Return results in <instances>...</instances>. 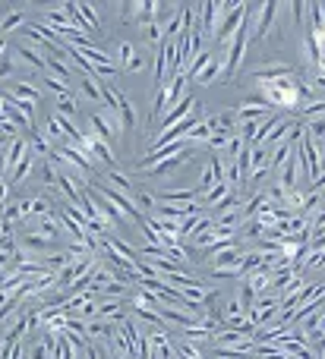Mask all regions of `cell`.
I'll return each instance as SVG.
<instances>
[{
  "label": "cell",
  "instance_id": "obj_17",
  "mask_svg": "<svg viewBox=\"0 0 325 359\" xmlns=\"http://www.w3.org/2000/svg\"><path fill=\"white\" fill-rule=\"evenodd\" d=\"M13 54L19 57V60L25 63V67H32L35 73H48V57H44V50H38V48H29V44H16V50Z\"/></svg>",
  "mask_w": 325,
  "mask_h": 359
},
{
  "label": "cell",
  "instance_id": "obj_29",
  "mask_svg": "<svg viewBox=\"0 0 325 359\" xmlns=\"http://www.w3.org/2000/svg\"><path fill=\"white\" fill-rule=\"evenodd\" d=\"M133 202H136V208L142 211V215H149V217L158 211V198L152 196L145 186H136V192H133Z\"/></svg>",
  "mask_w": 325,
  "mask_h": 359
},
{
  "label": "cell",
  "instance_id": "obj_40",
  "mask_svg": "<svg viewBox=\"0 0 325 359\" xmlns=\"http://www.w3.org/2000/svg\"><path fill=\"white\" fill-rule=\"evenodd\" d=\"M76 353H79V350L69 344V337L67 334H57V353H54V359H76Z\"/></svg>",
  "mask_w": 325,
  "mask_h": 359
},
{
  "label": "cell",
  "instance_id": "obj_38",
  "mask_svg": "<svg viewBox=\"0 0 325 359\" xmlns=\"http://www.w3.org/2000/svg\"><path fill=\"white\" fill-rule=\"evenodd\" d=\"M54 114H63V117H69V120L79 117V107H76L73 95H67V98H54Z\"/></svg>",
  "mask_w": 325,
  "mask_h": 359
},
{
  "label": "cell",
  "instance_id": "obj_27",
  "mask_svg": "<svg viewBox=\"0 0 325 359\" xmlns=\"http://www.w3.org/2000/svg\"><path fill=\"white\" fill-rule=\"evenodd\" d=\"M237 318H246V306L240 303L237 297L225 299V303H221V322H225V325H234Z\"/></svg>",
  "mask_w": 325,
  "mask_h": 359
},
{
  "label": "cell",
  "instance_id": "obj_16",
  "mask_svg": "<svg viewBox=\"0 0 325 359\" xmlns=\"http://www.w3.org/2000/svg\"><path fill=\"white\" fill-rule=\"evenodd\" d=\"M29 139L25 136H19V139H13V142H6V149H4V168H6V177L16 170V164L22 161L25 155H29Z\"/></svg>",
  "mask_w": 325,
  "mask_h": 359
},
{
  "label": "cell",
  "instance_id": "obj_34",
  "mask_svg": "<svg viewBox=\"0 0 325 359\" xmlns=\"http://www.w3.org/2000/svg\"><path fill=\"white\" fill-rule=\"evenodd\" d=\"M48 73H51V76H57L60 82H67V86H69V79H73L69 67L63 63V57H57V54H51V57H48Z\"/></svg>",
  "mask_w": 325,
  "mask_h": 359
},
{
  "label": "cell",
  "instance_id": "obj_2",
  "mask_svg": "<svg viewBox=\"0 0 325 359\" xmlns=\"http://www.w3.org/2000/svg\"><path fill=\"white\" fill-rule=\"evenodd\" d=\"M88 186H92L95 192H101V196H105L107 202H111L114 208H117L120 215L126 217V221H136V224L142 221V211L136 208V202H133V198L126 196V192H120L117 186H111V183H107L105 177H92V183H88Z\"/></svg>",
  "mask_w": 325,
  "mask_h": 359
},
{
  "label": "cell",
  "instance_id": "obj_11",
  "mask_svg": "<svg viewBox=\"0 0 325 359\" xmlns=\"http://www.w3.org/2000/svg\"><path fill=\"white\" fill-rule=\"evenodd\" d=\"M158 202L164 205H177V208H187V205L199 202V192H196V186H168V189H161V196H158Z\"/></svg>",
  "mask_w": 325,
  "mask_h": 359
},
{
  "label": "cell",
  "instance_id": "obj_13",
  "mask_svg": "<svg viewBox=\"0 0 325 359\" xmlns=\"http://www.w3.org/2000/svg\"><path fill=\"white\" fill-rule=\"evenodd\" d=\"M82 149H86L88 155L95 158V161H105L107 168H114V164H117V151H114L107 142H101V139H95L92 133H86V136H82Z\"/></svg>",
  "mask_w": 325,
  "mask_h": 359
},
{
  "label": "cell",
  "instance_id": "obj_4",
  "mask_svg": "<svg viewBox=\"0 0 325 359\" xmlns=\"http://www.w3.org/2000/svg\"><path fill=\"white\" fill-rule=\"evenodd\" d=\"M278 10H281V4H275V0H265V4L250 6V32H253V41H265V38H269L272 22L278 19Z\"/></svg>",
  "mask_w": 325,
  "mask_h": 359
},
{
  "label": "cell",
  "instance_id": "obj_10",
  "mask_svg": "<svg viewBox=\"0 0 325 359\" xmlns=\"http://www.w3.org/2000/svg\"><path fill=\"white\" fill-rule=\"evenodd\" d=\"M272 114L275 111H272L263 98H250L234 111V117H237V123H256V120H265V117H272Z\"/></svg>",
  "mask_w": 325,
  "mask_h": 359
},
{
  "label": "cell",
  "instance_id": "obj_31",
  "mask_svg": "<svg viewBox=\"0 0 325 359\" xmlns=\"http://www.w3.org/2000/svg\"><path fill=\"white\" fill-rule=\"evenodd\" d=\"M25 217H29V215H25V205L22 202H6L4 208H0V221L10 224V227H13V224H19V221H25Z\"/></svg>",
  "mask_w": 325,
  "mask_h": 359
},
{
  "label": "cell",
  "instance_id": "obj_1",
  "mask_svg": "<svg viewBox=\"0 0 325 359\" xmlns=\"http://www.w3.org/2000/svg\"><path fill=\"white\" fill-rule=\"evenodd\" d=\"M259 95L269 107H278V111L297 114L300 111V98H303V79L297 76H284V79H272V82H256Z\"/></svg>",
  "mask_w": 325,
  "mask_h": 359
},
{
  "label": "cell",
  "instance_id": "obj_20",
  "mask_svg": "<svg viewBox=\"0 0 325 359\" xmlns=\"http://www.w3.org/2000/svg\"><path fill=\"white\" fill-rule=\"evenodd\" d=\"M88 126H92V130H88V133H92L95 139H101V142H107V145H111L114 139H120V133L114 130V126L107 123V120L101 117L98 111H92V114H88Z\"/></svg>",
  "mask_w": 325,
  "mask_h": 359
},
{
  "label": "cell",
  "instance_id": "obj_24",
  "mask_svg": "<svg viewBox=\"0 0 325 359\" xmlns=\"http://www.w3.org/2000/svg\"><path fill=\"white\" fill-rule=\"evenodd\" d=\"M22 309H25V306H22ZM25 334H32V331H29V318H25V312H19V318L10 325V328H6V334L0 337V341L10 347V344H19V341H22Z\"/></svg>",
  "mask_w": 325,
  "mask_h": 359
},
{
  "label": "cell",
  "instance_id": "obj_18",
  "mask_svg": "<svg viewBox=\"0 0 325 359\" xmlns=\"http://www.w3.org/2000/svg\"><path fill=\"white\" fill-rule=\"evenodd\" d=\"M25 205V215L35 221V217H57V205H51L48 196H32V198H22Z\"/></svg>",
  "mask_w": 325,
  "mask_h": 359
},
{
  "label": "cell",
  "instance_id": "obj_47",
  "mask_svg": "<svg viewBox=\"0 0 325 359\" xmlns=\"http://www.w3.org/2000/svg\"><path fill=\"white\" fill-rule=\"evenodd\" d=\"M313 86H316V88H322V92H325V76L316 73V76H313Z\"/></svg>",
  "mask_w": 325,
  "mask_h": 359
},
{
  "label": "cell",
  "instance_id": "obj_30",
  "mask_svg": "<svg viewBox=\"0 0 325 359\" xmlns=\"http://www.w3.org/2000/svg\"><path fill=\"white\" fill-rule=\"evenodd\" d=\"M208 126H212V133H234V123H237V117H234L231 107H225L221 114H215V117H206Z\"/></svg>",
  "mask_w": 325,
  "mask_h": 359
},
{
  "label": "cell",
  "instance_id": "obj_23",
  "mask_svg": "<svg viewBox=\"0 0 325 359\" xmlns=\"http://www.w3.org/2000/svg\"><path fill=\"white\" fill-rule=\"evenodd\" d=\"M32 230H38L41 236H48V240H54V243H60V236H67V230L60 227L57 217H35V221H32Z\"/></svg>",
  "mask_w": 325,
  "mask_h": 359
},
{
  "label": "cell",
  "instance_id": "obj_39",
  "mask_svg": "<svg viewBox=\"0 0 325 359\" xmlns=\"http://www.w3.org/2000/svg\"><path fill=\"white\" fill-rule=\"evenodd\" d=\"M300 117H303V123H310V120H322L325 117V101H307V104L300 107Z\"/></svg>",
  "mask_w": 325,
  "mask_h": 359
},
{
  "label": "cell",
  "instance_id": "obj_9",
  "mask_svg": "<svg viewBox=\"0 0 325 359\" xmlns=\"http://www.w3.org/2000/svg\"><path fill=\"white\" fill-rule=\"evenodd\" d=\"M10 98L16 101V104H22V107H29V111H35V107L41 104V88L32 86L29 79H16V82H13Z\"/></svg>",
  "mask_w": 325,
  "mask_h": 359
},
{
  "label": "cell",
  "instance_id": "obj_45",
  "mask_svg": "<svg viewBox=\"0 0 325 359\" xmlns=\"http://www.w3.org/2000/svg\"><path fill=\"white\" fill-rule=\"evenodd\" d=\"M105 293H107L111 299H124V297H126V284H117V280H114V284L105 287Z\"/></svg>",
  "mask_w": 325,
  "mask_h": 359
},
{
  "label": "cell",
  "instance_id": "obj_12",
  "mask_svg": "<svg viewBox=\"0 0 325 359\" xmlns=\"http://www.w3.org/2000/svg\"><path fill=\"white\" fill-rule=\"evenodd\" d=\"M196 104H199V101H196L193 95H183V98L177 101V104L171 107V111L161 117V130H158V133H164V130H171V126H174V123H180V120H187L190 114L196 111Z\"/></svg>",
  "mask_w": 325,
  "mask_h": 359
},
{
  "label": "cell",
  "instance_id": "obj_19",
  "mask_svg": "<svg viewBox=\"0 0 325 359\" xmlns=\"http://www.w3.org/2000/svg\"><path fill=\"white\" fill-rule=\"evenodd\" d=\"M117 63L124 69H130V73H139V69L145 67V60H142V54H139V48H133L130 41H120V48H117Z\"/></svg>",
  "mask_w": 325,
  "mask_h": 359
},
{
  "label": "cell",
  "instance_id": "obj_35",
  "mask_svg": "<svg viewBox=\"0 0 325 359\" xmlns=\"http://www.w3.org/2000/svg\"><path fill=\"white\" fill-rule=\"evenodd\" d=\"M105 180H107V183H111V186H117L120 192H126V196H130V198H133V192H136V186H133V180L126 177V174H120V170H107Z\"/></svg>",
  "mask_w": 325,
  "mask_h": 359
},
{
  "label": "cell",
  "instance_id": "obj_37",
  "mask_svg": "<svg viewBox=\"0 0 325 359\" xmlns=\"http://www.w3.org/2000/svg\"><path fill=\"white\" fill-rule=\"evenodd\" d=\"M41 86L48 88V92H54V98H67V95H73V92H69L67 82H60L57 76H51V73H44V76H41Z\"/></svg>",
  "mask_w": 325,
  "mask_h": 359
},
{
  "label": "cell",
  "instance_id": "obj_14",
  "mask_svg": "<svg viewBox=\"0 0 325 359\" xmlns=\"http://www.w3.org/2000/svg\"><path fill=\"white\" fill-rule=\"evenodd\" d=\"M269 149H265V145H253L250 149V180H246V186L250 183H259V180H263L265 174H269Z\"/></svg>",
  "mask_w": 325,
  "mask_h": 359
},
{
  "label": "cell",
  "instance_id": "obj_26",
  "mask_svg": "<svg viewBox=\"0 0 325 359\" xmlns=\"http://www.w3.org/2000/svg\"><path fill=\"white\" fill-rule=\"evenodd\" d=\"M79 92H82V98H88V101H98V104H105V92H101V79H95V76L82 73V79H79Z\"/></svg>",
  "mask_w": 325,
  "mask_h": 359
},
{
  "label": "cell",
  "instance_id": "obj_22",
  "mask_svg": "<svg viewBox=\"0 0 325 359\" xmlns=\"http://www.w3.org/2000/svg\"><path fill=\"white\" fill-rule=\"evenodd\" d=\"M98 318H105V322L111 325H124L126 322V309L120 299H105V303H98Z\"/></svg>",
  "mask_w": 325,
  "mask_h": 359
},
{
  "label": "cell",
  "instance_id": "obj_42",
  "mask_svg": "<svg viewBox=\"0 0 325 359\" xmlns=\"http://www.w3.org/2000/svg\"><path fill=\"white\" fill-rule=\"evenodd\" d=\"M231 139H234V133H212V139H208L206 149L208 151H221V149H227V145H231Z\"/></svg>",
  "mask_w": 325,
  "mask_h": 359
},
{
  "label": "cell",
  "instance_id": "obj_21",
  "mask_svg": "<svg viewBox=\"0 0 325 359\" xmlns=\"http://www.w3.org/2000/svg\"><path fill=\"white\" fill-rule=\"evenodd\" d=\"M35 164H38V155H35V151H29V155H25L22 161L16 164V170H13V174L6 177V183H10V189H13V186H19V183H25V180H29L32 174H35Z\"/></svg>",
  "mask_w": 325,
  "mask_h": 359
},
{
  "label": "cell",
  "instance_id": "obj_36",
  "mask_svg": "<svg viewBox=\"0 0 325 359\" xmlns=\"http://www.w3.org/2000/svg\"><path fill=\"white\" fill-rule=\"evenodd\" d=\"M212 82H221V60H218V57H212V63H208V67L199 73L196 86H212Z\"/></svg>",
  "mask_w": 325,
  "mask_h": 359
},
{
  "label": "cell",
  "instance_id": "obj_43",
  "mask_svg": "<svg viewBox=\"0 0 325 359\" xmlns=\"http://www.w3.org/2000/svg\"><path fill=\"white\" fill-rule=\"evenodd\" d=\"M16 76V60H13L10 54L0 57V79H13Z\"/></svg>",
  "mask_w": 325,
  "mask_h": 359
},
{
  "label": "cell",
  "instance_id": "obj_6",
  "mask_svg": "<svg viewBox=\"0 0 325 359\" xmlns=\"http://www.w3.org/2000/svg\"><path fill=\"white\" fill-rule=\"evenodd\" d=\"M297 155H300V174L313 183L316 177L322 174V149L313 142V139L303 136L300 139V149H297Z\"/></svg>",
  "mask_w": 325,
  "mask_h": 359
},
{
  "label": "cell",
  "instance_id": "obj_41",
  "mask_svg": "<svg viewBox=\"0 0 325 359\" xmlns=\"http://www.w3.org/2000/svg\"><path fill=\"white\" fill-rule=\"evenodd\" d=\"M307 139H313L316 145H322L325 142V117L322 120H310L307 123V133H303Z\"/></svg>",
  "mask_w": 325,
  "mask_h": 359
},
{
  "label": "cell",
  "instance_id": "obj_48",
  "mask_svg": "<svg viewBox=\"0 0 325 359\" xmlns=\"http://www.w3.org/2000/svg\"><path fill=\"white\" fill-rule=\"evenodd\" d=\"M4 54H6V38L0 35V57H4Z\"/></svg>",
  "mask_w": 325,
  "mask_h": 359
},
{
  "label": "cell",
  "instance_id": "obj_15",
  "mask_svg": "<svg viewBox=\"0 0 325 359\" xmlns=\"http://www.w3.org/2000/svg\"><path fill=\"white\" fill-rule=\"evenodd\" d=\"M240 259H244V252H240V243L231 240L225 243V246L212 249V268H234L240 265Z\"/></svg>",
  "mask_w": 325,
  "mask_h": 359
},
{
  "label": "cell",
  "instance_id": "obj_33",
  "mask_svg": "<svg viewBox=\"0 0 325 359\" xmlns=\"http://www.w3.org/2000/svg\"><path fill=\"white\" fill-rule=\"evenodd\" d=\"M212 57H215L212 50H202V54H196L193 60H190V67H187V79H190V82L199 79V73L208 67V63H212Z\"/></svg>",
  "mask_w": 325,
  "mask_h": 359
},
{
  "label": "cell",
  "instance_id": "obj_32",
  "mask_svg": "<svg viewBox=\"0 0 325 359\" xmlns=\"http://www.w3.org/2000/svg\"><path fill=\"white\" fill-rule=\"evenodd\" d=\"M244 221H246L244 208L225 211V215H218V217H215V224H218V227H225V230H234V233H237V227H244Z\"/></svg>",
  "mask_w": 325,
  "mask_h": 359
},
{
  "label": "cell",
  "instance_id": "obj_49",
  "mask_svg": "<svg viewBox=\"0 0 325 359\" xmlns=\"http://www.w3.org/2000/svg\"><path fill=\"white\" fill-rule=\"evenodd\" d=\"M322 316H325V303H322Z\"/></svg>",
  "mask_w": 325,
  "mask_h": 359
},
{
  "label": "cell",
  "instance_id": "obj_7",
  "mask_svg": "<svg viewBox=\"0 0 325 359\" xmlns=\"http://www.w3.org/2000/svg\"><path fill=\"white\" fill-rule=\"evenodd\" d=\"M19 249H22L25 255L32 252V259H41V255H51V252H57V249H63L60 243H54V240H48V236H41L38 230H25V233H19Z\"/></svg>",
  "mask_w": 325,
  "mask_h": 359
},
{
  "label": "cell",
  "instance_id": "obj_25",
  "mask_svg": "<svg viewBox=\"0 0 325 359\" xmlns=\"http://www.w3.org/2000/svg\"><path fill=\"white\" fill-rule=\"evenodd\" d=\"M117 117H120V130H124V133L136 130L139 114H136V104H133V101L126 98V95H124V101H120V107H117Z\"/></svg>",
  "mask_w": 325,
  "mask_h": 359
},
{
  "label": "cell",
  "instance_id": "obj_3",
  "mask_svg": "<svg viewBox=\"0 0 325 359\" xmlns=\"http://www.w3.org/2000/svg\"><path fill=\"white\" fill-rule=\"evenodd\" d=\"M250 6L253 4H227V13L225 19L218 22V29H215V44H231L234 35H237L240 29L246 25V19H250Z\"/></svg>",
  "mask_w": 325,
  "mask_h": 359
},
{
  "label": "cell",
  "instance_id": "obj_28",
  "mask_svg": "<svg viewBox=\"0 0 325 359\" xmlns=\"http://www.w3.org/2000/svg\"><path fill=\"white\" fill-rule=\"evenodd\" d=\"M29 25V19H25V13L22 10H10L4 19H0V35H10V32H19V29H25Z\"/></svg>",
  "mask_w": 325,
  "mask_h": 359
},
{
  "label": "cell",
  "instance_id": "obj_5",
  "mask_svg": "<svg viewBox=\"0 0 325 359\" xmlns=\"http://www.w3.org/2000/svg\"><path fill=\"white\" fill-rule=\"evenodd\" d=\"M139 341H142V331H139V325L133 322V318H126L124 325H117V334H114L111 353H117L120 359H136Z\"/></svg>",
  "mask_w": 325,
  "mask_h": 359
},
{
  "label": "cell",
  "instance_id": "obj_46",
  "mask_svg": "<svg viewBox=\"0 0 325 359\" xmlns=\"http://www.w3.org/2000/svg\"><path fill=\"white\" fill-rule=\"evenodd\" d=\"M322 189H325V170L313 180V183H310V192H322Z\"/></svg>",
  "mask_w": 325,
  "mask_h": 359
},
{
  "label": "cell",
  "instance_id": "obj_44",
  "mask_svg": "<svg viewBox=\"0 0 325 359\" xmlns=\"http://www.w3.org/2000/svg\"><path fill=\"white\" fill-rule=\"evenodd\" d=\"M291 10V19H294V25L303 22V13H307V4H300V0H294V4H288Z\"/></svg>",
  "mask_w": 325,
  "mask_h": 359
},
{
  "label": "cell",
  "instance_id": "obj_8",
  "mask_svg": "<svg viewBox=\"0 0 325 359\" xmlns=\"http://www.w3.org/2000/svg\"><path fill=\"white\" fill-rule=\"evenodd\" d=\"M227 13V4H221V0H208V4H199V35H212L215 38V29H218V22L225 19Z\"/></svg>",
  "mask_w": 325,
  "mask_h": 359
}]
</instances>
